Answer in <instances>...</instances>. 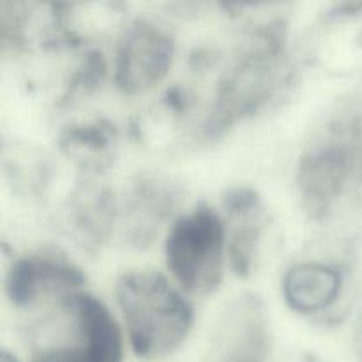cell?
<instances>
[{"label":"cell","instance_id":"8","mask_svg":"<svg viewBox=\"0 0 362 362\" xmlns=\"http://www.w3.org/2000/svg\"><path fill=\"white\" fill-rule=\"evenodd\" d=\"M274 74V52L271 48L255 49L244 57L232 71L226 83L221 85L211 129H223L239 119L243 113L257 108V103L265 98Z\"/></svg>","mask_w":362,"mask_h":362},{"label":"cell","instance_id":"11","mask_svg":"<svg viewBox=\"0 0 362 362\" xmlns=\"http://www.w3.org/2000/svg\"><path fill=\"white\" fill-rule=\"evenodd\" d=\"M356 345H357V352H359V356L362 357V318H361L359 327H357V332H356Z\"/></svg>","mask_w":362,"mask_h":362},{"label":"cell","instance_id":"9","mask_svg":"<svg viewBox=\"0 0 362 362\" xmlns=\"http://www.w3.org/2000/svg\"><path fill=\"white\" fill-rule=\"evenodd\" d=\"M230 214V257L237 274H247L257 257V246L264 228V207L257 193L247 187L230 191L225 200Z\"/></svg>","mask_w":362,"mask_h":362},{"label":"cell","instance_id":"1","mask_svg":"<svg viewBox=\"0 0 362 362\" xmlns=\"http://www.w3.org/2000/svg\"><path fill=\"white\" fill-rule=\"evenodd\" d=\"M117 304L133 352L158 361L175 352L193 325V308L156 271H131L117 281Z\"/></svg>","mask_w":362,"mask_h":362},{"label":"cell","instance_id":"5","mask_svg":"<svg viewBox=\"0 0 362 362\" xmlns=\"http://www.w3.org/2000/svg\"><path fill=\"white\" fill-rule=\"evenodd\" d=\"M267 313L255 293L235 296L219 313L211 334L212 362H267Z\"/></svg>","mask_w":362,"mask_h":362},{"label":"cell","instance_id":"4","mask_svg":"<svg viewBox=\"0 0 362 362\" xmlns=\"http://www.w3.org/2000/svg\"><path fill=\"white\" fill-rule=\"evenodd\" d=\"M356 133L332 136L311 148L299 165V187L308 209L315 214L327 211L362 165V147Z\"/></svg>","mask_w":362,"mask_h":362},{"label":"cell","instance_id":"10","mask_svg":"<svg viewBox=\"0 0 362 362\" xmlns=\"http://www.w3.org/2000/svg\"><path fill=\"white\" fill-rule=\"evenodd\" d=\"M341 292V274L336 267L317 262L293 265L283 279V296L299 313H318L336 303Z\"/></svg>","mask_w":362,"mask_h":362},{"label":"cell","instance_id":"2","mask_svg":"<svg viewBox=\"0 0 362 362\" xmlns=\"http://www.w3.org/2000/svg\"><path fill=\"white\" fill-rule=\"evenodd\" d=\"M59 308L64 327L34 350L30 362H124L122 332L101 299L78 290Z\"/></svg>","mask_w":362,"mask_h":362},{"label":"cell","instance_id":"3","mask_svg":"<svg viewBox=\"0 0 362 362\" xmlns=\"http://www.w3.org/2000/svg\"><path fill=\"white\" fill-rule=\"evenodd\" d=\"M166 265L182 290L209 296L223 278L226 226L221 216L200 204L180 216L166 237Z\"/></svg>","mask_w":362,"mask_h":362},{"label":"cell","instance_id":"12","mask_svg":"<svg viewBox=\"0 0 362 362\" xmlns=\"http://www.w3.org/2000/svg\"><path fill=\"white\" fill-rule=\"evenodd\" d=\"M311 362H313V361H311Z\"/></svg>","mask_w":362,"mask_h":362},{"label":"cell","instance_id":"7","mask_svg":"<svg viewBox=\"0 0 362 362\" xmlns=\"http://www.w3.org/2000/svg\"><path fill=\"white\" fill-rule=\"evenodd\" d=\"M83 281V272L67 258L28 255L9 269L6 288L16 306H32L45 299H60L78 292Z\"/></svg>","mask_w":362,"mask_h":362},{"label":"cell","instance_id":"6","mask_svg":"<svg viewBox=\"0 0 362 362\" xmlns=\"http://www.w3.org/2000/svg\"><path fill=\"white\" fill-rule=\"evenodd\" d=\"M172 37L158 25L136 20L124 30L117 46L115 83L127 94L158 85L172 66Z\"/></svg>","mask_w":362,"mask_h":362}]
</instances>
